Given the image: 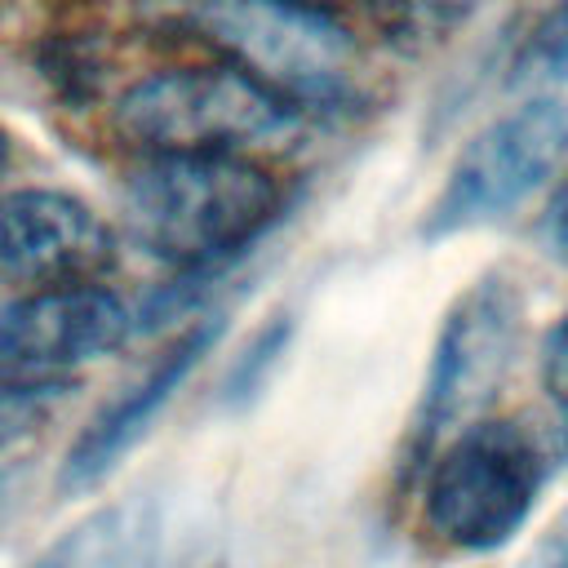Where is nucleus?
<instances>
[{"instance_id": "obj_1", "label": "nucleus", "mask_w": 568, "mask_h": 568, "mask_svg": "<svg viewBox=\"0 0 568 568\" xmlns=\"http://www.w3.org/2000/svg\"><path fill=\"white\" fill-rule=\"evenodd\" d=\"M124 235L178 280L151 293L160 315L200 311V293L284 213L280 178L248 151L142 155L120 186Z\"/></svg>"}, {"instance_id": "obj_2", "label": "nucleus", "mask_w": 568, "mask_h": 568, "mask_svg": "<svg viewBox=\"0 0 568 568\" xmlns=\"http://www.w3.org/2000/svg\"><path fill=\"white\" fill-rule=\"evenodd\" d=\"M155 9L302 115H346L368 102V49L333 9L311 0H155Z\"/></svg>"}, {"instance_id": "obj_3", "label": "nucleus", "mask_w": 568, "mask_h": 568, "mask_svg": "<svg viewBox=\"0 0 568 568\" xmlns=\"http://www.w3.org/2000/svg\"><path fill=\"white\" fill-rule=\"evenodd\" d=\"M550 470V439L524 422L479 417L422 466V524L453 550H501L528 524Z\"/></svg>"}, {"instance_id": "obj_4", "label": "nucleus", "mask_w": 568, "mask_h": 568, "mask_svg": "<svg viewBox=\"0 0 568 568\" xmlns=\"http://www.w3.org/2000/svg\"><path fill=\"white\" fill-rule=\"evenodd\" d=\"M302 120V111L222 58L155 67L111 102V133L138 155L253 151L288 138Z\"/></svg>"}, {"instance_id": "obj_5", "label": "nucleus", "mask_w": 568, "mask_h": 568, "mask_svg": "<svg viewBox=\"0 0 568 568\" xmlns=\"http://www.w3.org/2000/svg\"><path fill=\"white\" fill-rule=\"evenodd\" d=\"M519 328H524L519 284L501 271H484L479 280H470L457 293V302L444 311L430 346L422 399L408 426V457H404L408 479L422 475V466L435 457L444 439H453L462 426L488 413V404L510 377Z\"/></svg>"}, {"instance_id": "obj_6", "label": "nucleus", "mask_w": 568, "mask_h": 568, "mask_svg": "<svg viewBox=\"0 0 568 568\" xmlns=\"http://www.w3.org/2000/svg\"><path fill=\"white\" fill-rule=\"evenodd\" d=\"M568 164V102L537 93L488 120L453 160L422 217L426 240H448L524 209Z\"/></svg>"}, {"instance_id": "obj_7", "label": "nucleus", "mask_w": 568, "mask_h": 568, "mask_svg": "<svg viewBox=\"0 0 568 568\" xmlns=\"http://www.w3.org/2000/svg\"><path fill=\"white\" fill-rule=\"evenodd\" d=\"M120 257V240L84 200L49 186L0 195V284L53 288L102 280Z\"/></svg>"}, {"instance_id": "obj_8", "label": "nucleus", "mask_w": 568, "mask_h": 568, "mask_svg": "<svg viewBox=\"0 0 568 568\" xmlns=\"http://www.w3.org/2000/svg\"><path fill=\"white\" fill-rule=\"evenodd\" d=\"M133 328L138 315L98 280L31 288L0 311V364L22 377H53L115 351Z\"/></svg>"}, {"instance_id": "obj_9", "label": "nucleus", "mask_w": 568, "mask_h": 568, "mask_svg": "<svg viewBox=\"0 0 568 568\" xmlns=\"http://www.w3.org/2000/svg\"><path fill=\"white\" fill-rule=\"evenodd\" d=\"M217 333H222V324H217L213 315L191 320L138 382H129L115 399H106V404L93 413V422L75 435V444L67 448L62 488H75V493H80V488L102 484V479L120 466V457L151 430V422L160 417V408H164V404L173 399V390L191 377V368L204 359V351L217 342Z\"/></svg>"}, {"instance_id": "obj_10", "label": "nucleus", "mask_w": 568, "mask_h": 568, "mask_svg": "<svg viewBox=\"0 0 568 568\" xmlns=\"http://www.w3.org/2000/svg\"><path fill=\"white\" fill-rule=\"evenodd\" d=\"M164 506L146 493L111 501L67 528L27 568H164Z\"/></svg>"}, {"instance_id": "obj_11", "label": "nucleus", "mask_w": 568, "mask_h": 568, "mask_svg": "<svg viewBox=\"0 0 568 568\" xmlns=\"http://www.w3.org/2000/svg\"><path fill=\"white\" fill-rule=\"evenodd\" d=\"M311 4L333 9L342 18H364V22L382 27L386 36H399V40L448 31L466 9V0H311Z\"/></svg>"}, {"instance_id": "obj_12", "label": "nucleus", "mask_w": 568, "mask_h": 568, "mask_svg": "<svg viewBox=\"0 0 568 568\" xmlns=\"http://www.w3.org/2000/svg\"><path fill=\"white\" fill-rule=\"evenodd\" d=\"M288 337H293L288 315H275L271 324H262V328H257V333L235 351V359H231V368H226V399H235V404L253 399V395L266 386L271 368L280 364V355H284Z\"/></svg>"}, {"instance_id": "obj_13", "label": "nucleus", "mask_w": 568, "mask_h": 568, "mask_svg": "<svg viewBox=\"0 0 568 568\" xmlns=\"http://www.w3.org/2000/svg\"><path fill=\"white\" fill-rule=\"evenodd\" d=\"M515 80H559L568 75V0L541 13V22L528 31L519 58H515Z\"/></svg>"}, {"instance_id": "obj_14", "label": "nucleus", "mask_w": 568, "mask_h": 568, "mask_svg": "<svg viewBox=\"0 0 568 568\" xmlns=\"http://www.w3.org/2000/svg\"><path fill=\"white\" fill-rule=\"evenodd\" d=\"M541 386L555 399L559 417L568 422V311L546 333V346H541Z\"/></svg>"}, {"instance_id": "obj_15", "label": "nucleus", "mask_w": 568, "mask_h": 568, "mask_svg": "<svg viewBox=\"0 0 568 568\" xmlns=\"http://www.w3.org/2000/svg\"><path fill=\"white\" fill-rule=\"evenodd\" d=\"M537 240H541V248L550 257L568 262V164L559 169V182L550 191V204H546V213L537 222Z\"/></svg>"}, {"instance_id": "obj_16", "label": "nucleus", "mask_w": 568, "mask_h": 568, "mask_svg": "<svg viewBox=\"0 0 568 568\" xmlns=\"http://www.w3.org/2000/svg\"><path fill=\"white\" fill-rule=\"evenodd\" d=\"M524 568H568V506L559 510V519H555L550 532L537 541V550L528 555Z\"/></svg>"}, {"instance_id": "obj_17", "label": "nucleus", "mask_w": 568, "mask_h": 568, "mask_svg": "<svg viewBox=\"0 0 568 568\" xmlns=\"http://www.w3.org/2000/svg\"><path fill=\"white\" fill-rule=\"evenodd\" d=\"M9 164H13V133L0 124V173H4Z\"/></svg>"}]
</instances>
